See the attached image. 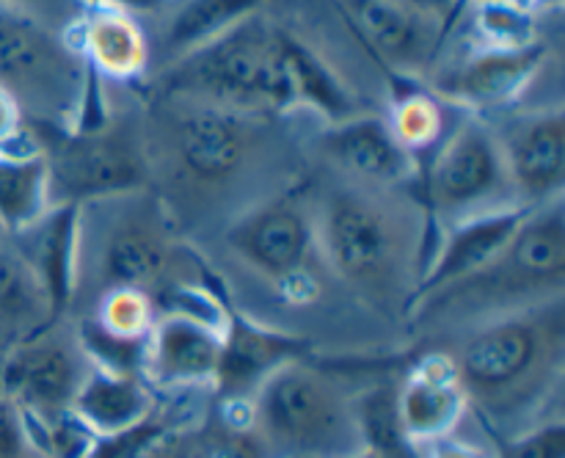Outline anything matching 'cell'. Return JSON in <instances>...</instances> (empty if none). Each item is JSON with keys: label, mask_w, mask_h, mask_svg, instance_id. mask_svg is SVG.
I'll use <instances>...</instances> for the list:
<instances>
[{"label": "cell", "mask_w": 565, "mask_h": 458, "mask_svg": "<svg viewBox=\"0 0 565 458\" xmlns=\"http://www.w3.org/2000/svg\"><path fill=\"white\" fill-rule=\"evenodd\" d=\"M171 86L230 110L290 108L296 105L290 36H281L252 14L213 42L182 55L171 72Z\"/></svg>", "instance_id": "cell-4"}, {"label": "cell", "mask_w": 565, "mask_h": 458, "mask_svg": "<svg viewBox=\"0 0 565 458\" xmlns=\"http://www.w3.org/2000/svg\"><path fill=\"white\" fill-rule=\"evenodd\" d=\"M546 50L527 42L519 47H491L463 61L450 77L441 81V92L472 105H494L513 97L533 77Z\"/></svg>", "instance_id": "cell-19"}, {"label": "cell", "mask_w": 565, "mask_h": 458, "mask_svg": "<svg viewBox=\"0 0 565 458\" xmlns=\"http://www.w3.org/2000/svg\"><path fill=\"white\" fill-rule=\"evenodd\" d=\"M263 0H185L171 14L166 28V47L182 55L193 53L202 44L213 42L221 33L232 31L237 22L257 14Z\"/></svg>", "instance_id": "cell-24"}, {"label": "cell", "mask_w": 565, "mask_h": 458, "mask_svg": "<svg viewBox=\"0 0 565 458\" xmlns=\"http://www.w3.org/2000/svg\"><path fill=\"white\" fill-rule=\"evenodd\" d=\"M152 412V390L143 375L110 373V370L99 368L86 373L75 403H72V414L94 436L121 434V430L143 423Z\"/></svg>", "instance_id": "cell-20"}, {"label": "cell", "mask_w": 565, "mask_h": 458, "mask_svg": "<svg viewBox=\"0 0 565 458\" xmlns=\"http://www.w3.org/2000/svg\"><path fill=\"white\" fill-rule=\"evenodd\" d=\"M17 132H20V105L14 94L0 83V149L9 147Z\"/></svg>", "instance_id": "cell-33"}, {"label": "cell", "mask_w": 565, "mask_h": 458, "mask_svg": "<svg viewBox=\"0 0 565 458\" xmlns=\"http://www.w3.org/2000/svg\"><path fill=\"white\" fill-rule=\"evenodd\" d=\"M491 458H565V425L546 423L527 434L511 436Z\"/></svg>", "instance_id": "cell-28"}, {"label": "cell", "mask_w": 565, "mask_h": 458, "mask_svg": "<svg viewBox=\"0 0 565 458\" xmlns=\"http://www.w3.org/2000/svg\"><path fill=\"white\" fill-rule=\"evenodd\" d=\"M25 235H33V241L22 259L36 276L44 301L53 309H61L70 301L72 285H75L77 207L58 204V207L47 210L31 230H25Z\"/></svg>", "instance_id": "cell-21"}, {"label": "cell", "mask_w": 565, "mask_h": 458, "mask_svg": "<svg viewBox=\"0 0 565 458\" xmlns=\"http://www.w3.org/2000/svg\"><path fill=\"white\" fill-rule=\"evenodd\" d=\"M563 356V298H552L469 331L452 364L469 401L491 417H519L555 384Z\"/></svg>", "instance_id": "cell-1"}, {"label": "cell", "mask_w": 565, "mask_h": 458, "mask_svg": "<svg viewBox=\"0 0 565 458\" xmlns=\"http://www.w3.org/2000/svg\"><path fill=\"white\" fill-rule=\"evenodd\" d=\"M202 458H274L257 430L252 425L241 428V425H221L215 436L204 445Z\"/></svg>", "instance_id": "cell-29"}, {"label": "cell", "mask_w": 565, "mask_h": 458, "mask_svg": "<svg viewBox=\"0 0 565 458\" xmlns=\"http://www.w3.org/2000/svg\"><path fill=\"white\" fill-rule=\"evenodd\" d=\"M86 47L94 64L110 75L127 77L147 61V44L136 22L121 11H103L86 28Z\"/></svg>", "instance_id": "cell-25"}, {"label": "cell", "mask_w": 565, "mask_h": 458, "mask_svg": "<svg viewBox=\"0 0 565 458\" xmlns=\"http://www.w3.org/2000/svg\"><path fill=\"white\" fill-rule=\"evenodd\" d=\"M315 235L326 259L342 279L381 290L403 265L401 224L379 202L356 191H340L323 204Z\"/></svg>", "instance_id": "cell-5"}, {"label": "cell", "mask_w": 565, "mask_h": 458, "mask_svg": "<svg viewBox=\"0 0 565 458\" xmlns=\"http://www.w3.org/2000/svg\"><path fill=\"white\" fill-rule=\"evenodd\" d=\"M36 298H44V292L25 259L0 248V309L14 315L28 312Z\"/></svg>", "instance_id": "cell-27"}, {"label": "cell", "mask_w": 565, "mask_h": 458, "mask_svg": "<svg viewBox=\"0 0 565 458\" xmlns=\"http://www.w3.org/2000/svg\"><path fill=\"white\" fill-rule=\"evenodd\" d=\"M28 447L31 441H28L25 419L17 403L0 386V458H22Z\"/></svg>", "instance_id": "cell-31"}, {"label": "cell", "mask_w": 565, "mask_h": 458, "mask_svg": "<svg viewBox=\"0 0 565 458\" xmlns=\"http://www.w3.org/2000/svg\"><path fill=\"white\" fill-rule=\"evenodd\" d=\"M307 342L243 318H226L213 386L224 401H252L257 386L285 364L303 359Z\"/></svg>", "instance_id": "cell-14"}, {"label": "cell", "mask_w": 565, "mask_h": 458, "mask_svg": "<svg viewBox=\"0 0 565 458\" xmlns=\"http://www.w3.org/2000/svg\"><path fill=\"white\" fill-rule=\"evenodd\" d=\"M47 160L50 199L58 204H83L92 199L127 196L147 180V169L130 141L108 132H72L61 138Z\"/></svg>", "instance_id": "cell-6"}, {"label": "cell", "mask_w": 565, "mask_h": 458, "mask_svg": "<svg viewBox=\"0 0 565 458\" xmlns=\"http://www.w3.org/2000/svg\"><path fill=\"white\" fill-rule=\"evenodd\" d=\"M511 188L524 207H541L561 199L565 182V116L563 110L519 121L500 143Z\"/></svg>", "instance_id": "cell-13"}, {"label": "cell", "mask_w": 565, "mask_h": 458, "mask_svg": "<svg viewBox=\"0 0 565 458\" xmlns=\"http://www.w3.org/2000/svg\"><path fill=\"white\" fill-rule=\"evenodd\" d=\"M348 458H375V456H370L367 450H362V452H356V456H348Z\"/></svg>", "instance_id": "cell-38"}, {"label": "cell", "mask_w": 565, "mask_h": 458, "mask_svg": "<svg viewBox=\"0 0 565 458\" xmlns=\"http://www.w3.org/2000/svg\"><path fill=\"white\" fill-rule=\"evenodd\" d=\"M436 127H439V116H436V108L428 99H408L397 110L395 136L401 138V143L408 152L414 147H425V143L434 141Z\"/></svg>", "instance_id": "cell-30"}, {"label": "cell", "mask_w": 565, "mask_h": 458, "mask_svg": "<svg viewBox=\"0 0 565 458\" xmlns=\"http://www.w3.org/2000/svg\"><path fill=\"white\" fill-rule=\"evenodd\" d=\"M70 58L42 22L0 3V81L58 86L70 77Z\"/></svg>", "instance_id": "cell-18"}, {"label": "cell", "mask_w": 565, "mask_h": 458, "mask_svg": "<svg viewBox=\"0 0 565 458\" xmlns=\"http://www.w3.org/2000/svg\"><path fill=\"white\" fill-rule=\"evenodd\" d=\"M505 185H511V180H508L500 141L480 121H467L458 127L430 163V204L436 213L450 215L452 221L483 210L505 207V204H491Z\"/></svg>", "instance_id": "cell-7"}, {"label": "cell", "mask_w": 565, "mask_h": 458, "mask_svg": "<svg viewBox=\"0 0 565 458\" xmlns=\"http://www.w3.org/2000/svg\"><path fill=\"white\" fill-rule=\"evenodd\" d=\"M9 9L20 11V14L31 17V20H42V17H58L75 6V0H0Z\"/></svg>", "instance_id": "cell-32"}, {"label": "cell", "mask_w": 565, "mask_h": 458, "mask_svg": "<svg viewBox=\"0 0 565 458\" xmlns=\"http://www.w3.org/2000/svg\"><path fill=\"white\" fill-rule=\"evenodd\" d=\"M97 320L121 337H147L154 323L149 298L141 290H110Z\"/></svg>", "instance_id": "cell-26"}, {"label": "cell", "mask_w": 565, "mask_h": 458, "mask_svg": "<svg viewBox=\"0 0 565 458\" xmlns=\"http://www.w3.org/2000/svg\"><path fill=\"white\" fill-rule=\"evenodd\" d=\"M174 155L188 177L215 185L241 171L248 155V130L235 110L196 105L174 121Z\"/></svg>", "instance_id": "cell-15"}, {"label": "cell", "mask_w": 565, "mask_h": 458, "mask_svg": "<svg viewBox=\"0 0 565 458\" xmlns=\"http://www.w3.org/2000/svg\"><path fill=\"white\" fill-rule=\"evenodd\" d=\"M50 210V174L42 152L0 149V230L20 235Z\"/></svg>", "instance_id": "cell-23"}, {"label": "cell", "mask_w": 565, "mask_h": 458, "mask_svg": "<svg viewBox=\"0 0 565 458\" xmlns=\"http://www.w3.org/2000/svg\"><path fill=\"white\" fill-rule=\"evenodd\" d=\"M83 379L75 351L47 337L17 348L0 370V386L17 403L25 425H44L72 412Z\"/></svg>", "instance_id": "cell-8"}, {"label": "cell", "mask_w": 565, "mask_h": 458, "mask_svg": "<svg viewBox=\"0 0 565 458\" xmlns=\"http://www.w3.org/2000/svg\"><path fill=\"white\" fill-rule=\"evenodd\" d=\"M469 397L450 353H430L395 386V412L414 445H434L450 436Z\"/></svg>", "instance_id": "cell-12"}, {"label": "cell", "mask_w": 565, "mask_h": 458, "mask_svg": "<svg viewBox=\"0 0 565 458\" xmlns=\"http://www.w3.org/2000/svg\"><path fill=\"white\" fill-rule=\"evenodd\" d=\"M158 458H160V456H158Z\"/></svg>", "instance_id": "cell-39"}, {"label": "cell", "mask_w": 565, "mask_h": 458, "mask_svg": "<svg viewBox=\"0 0 565 458\" xmlns=\"http://www.w3.org/2000/svg\"><path fill=\"white\" fill-rule=\"evenodd\" d=\"M527 210L533 207L505 204V207L483 210V213H472L452 221L450 232L439 243L434 259L425 265L423 281L414 290V298L423 301V298L434 296V292L445 290V287L486 268L508 246L513 232L519 230V224L527 215Z\"/></svg>", "instance_id": "cell-11"}, {"label": "cell", "mask_w": 565, "mask_h": 458, "mask_svg": "<svg viewBox=\"0 0 565 458\" xmlns=\"http://www.w3.org/2000/svg\"><path fill=\"white\" fill-rule=\"evenodd\" d=\"M428 458H491L489 452L480 450L478 445H472V441H463V439H456V436H441V439H436L434 445H430V452Z\"/></svg>", "instance_id": "cell-34"}, {"label": "cell", "mask_w": 565, "mask_h": 458, "mask_svg": "<svg viewBox=\"0 0 565 458\" xmlns=\"http://www.w3.org/2000/svg\"><path fill=\"white\" fill-rule=\"evenodd\" d=\"M226 320L174 309L154 320L147 337L143 379L158 386L213 384Z\"/></svg>", "instance_id": "cell-9"}, {"label": "cell", "mask_w": 565, "mask_h": 458, "mask_svg": "<svg viewBox=\"0 0 565 458\" xmlns=\"http://www.w3.org/2000/svg\"><path fill=\"white\" fill-rule=\"evenodd\" d=\"M401 3L430 22H447L461 9V0H401Z\"/></svg>", "instance_id": "cell-35"}, {"label": "cell", "mask_w": 565, "mask_h": 458, "mask_svg": "<svg viewBox=\"0 0 565 458\" xmlns=\"http://www.w3.org/2000/svg\"><path fill=\"white\" fill-rule=\"evenodd\" d=\"M232 252L274 279H292L303 270L315 246V226L298 204L279 199L243 215L226 235Z\"/></svg>", "instance_id": "cell-10"}, {"label": "cell", "mask_w": 565, "mask_h": 458, "mask_svg": "<svg viewBox=\"0 0 565 458\" xmlns=\"http://www.w3.org/2000/svg\"><path fill=\"white\" fill-rule=\"evenodd\" d=\"M119 6H138V9H152L158 0H116Z\"/></svg>", "instance_id": "cell-36"}, {"label": "cell", "mask_w": 565, "mask_h": 458, "mask_svg": "<svg viewBox=\"0 0 565 458\" xmlns=\"http://www.w3.org/2000/svg\"><path fill=\"white\" fill-rule=\"evenodd\" d=\"M326 155L340 169L367 182H395L412 174V152L401 143L392 127L375 116H351L323 136Z\"/></svg>", "instance_id": "cell-17"}, {"label": "cell", "mask_w": 565, "mask_h": 458, "mask_svg": "<svg viewBox=\"0 0 565 458\" xmlns=\"http://www.w3.org/2000/svg\"><path fill=\"white\" fill-rule=\"evenodd\" d=\"M169 268V243L149 221H121L103 248V274L110 290L152 287Z\"/></svg>", "instance_id": "cell-22"}, {"label": "cell", "mask_w": 565, "mask_h": 458, "mask_svg": "<svg viewBox=\"0 0 565 458\" xmlns=\"http://www.w3.org/2000/svg\"><path fill=\"white\" fill-rule=\"evenodd\" d=\"M565 287V210L563 196L527 210L508 246L486 268L434 296L423 298L425 318L439 315H494L563 298Z\"/></svg>", "instance_id": "cell-2"}, {"label": "cell", "mask_w": 565, "mask_h": 458, "mask_svg": "<svg viewBox=\"0 0 565 458\" xmlns=\"http://www.w3.org/2000/svg\"><path fill=\"white\" fill-rule=\"evenodd\" d=\"M252 428L274 458H348L364 450L353 401L303 359L285 364L257 386Z\"/></svg>", "instance_id": "cell-3"}, {"label": "cell", "mask_w": 565, "mask_h": 458, "mask_svg": "<svg viewBox=\"0 0 565 458\" xmlns=\"http://www.w3.org/2000/svg\"><path fill=\"white\" fill-rule=\"evenodd\" d=\"M530 3H535V0H511V6H516V9H527Z\"/></svg>", "instance_id": "cell-37"}, {"label": "cell", "mask_w": 565, "mask_h": 458, "mask_svg": "<svg viewBox=\"0 0 565 458\" xmlns=\"http://www.w3.org/2000/svg\"><path fill=\"white\" fill-rule=\"evenodd\" d=\"M359 36L397 70L414 72L428 64L434 22L414 14L401 0H340Z\"/></svg>", "instance_id": "cell-16"}]
</instances>
